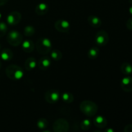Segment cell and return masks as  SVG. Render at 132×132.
Instances as JSON below:
<instances>
[{
  "instance_id": "ffe728a7",
  "label": "cell",
  "mask_w": 132,
  "mask_h": 132,
  "mask_svg": "<svg viewBox=\"0 0 132 132\" xmlns=\"http://www.w3.org/2000/svg\"><path fill=\"white\" fill-rule=\"evenodd\" d=\"M99 55V50L97 47L93 46L90 48L88 50L87 53V55L89 59H95L98 57Z\"/></svg>"
},
{
  "instance_id": "44dd1931",
  "label": "cell",
  "mask_w": 132,
  "mask_h": 132,
  "mask_svg": "<svg viewBox=\"0 0 132 132\" xmlns=\"http://www.w3.org/2000/svg\"><path fill=\"white\" fill-rule=\"evenodd\" d=\"M50 57L52 60L55 61H59L61 60L63 58V54L60 50H57V49H54V50H52L50 52Z\"/></svg>"
},
{
  "instance_id": "7a4b0ae2",
  "label": "cell",
  "mask_w": 132,
  "mask_h": 132,
  "mask_svg": "<svg viewBox=\"0 0 132 132\" xmlns=\"http://www.w3.org/2000/svg\"><path fill=\"white\" fill-rule=\"evenodd\" d=\"M79 108L81 112L88 117H94L98 110V106L96 103L89 100H85L81 102L80 103Z\"/></svg>"
},
{
  "instance_id": "f1b7e54d",
  "label": "cell",
  "mask_w": 132,
  "mask_h": 132,
  "mask_svg": "<svg viewBox=\"0 0 132 132\" xmlns=\"http://www.w3.org/2000/svg\"><path fill=\"white\" fill-rule=\"evenodd\" d=\"M105 131H106V132H113V131H114V130H113V129L109 128V129H107V130H106Z\"/></svg>"
},
{
  "instance_id": "3957f363",
  "label": "cell",
  "mask_w": 132,
  "mask_h": 132,
  "mask_svg": "<svg viewBox=\"0 0 132 132\" xmlns=\"http://www.w3.org/2000/svg\"><path fill=\"white\" fill-rule=\"evenodd\" d=\"M36 48L37 52L42 55H46L50 53L52 48L51 41L46 37H41L37 41Z\"/></svg>"
},
{
  "instance_id": "5bb4252c",
  "label": "cell",
  "mask_w": 132,
  "mask_h": 132,
  "mask_svg": "<svg viewBox=\"0 0 132 132\" xmlns=\"http://www.w3.org/2000/svg\"><path fill=\"white\" fill-rule=\"evenodd\" d=\"M88 23L93 28H99L101 26L102 21L99 17L95 15H90L88 18Z\"/></svg>"
},
{
  "instance_id": "7402d4cb",
  "label": "cell",
  "mask_w": 132,
  "mask_h": 132,
  "mask_svg": "<svg viewBox=\"0 0 132 132\" xmlns=\"http://www.w3.org/2000/svg\"><path fill=\"white\" fill-rule=\"evenodd\" d=\"M35 32H36V30H35L34 27H33L32 26L28 25L26 26L24 28V34L27 37H30V36H34Z\"/></svg>"
},
{
  "instance_id": "e0dca14e",
  "label": "cell",
  "mask_w": 132,
  "mask_h": 132,
  "mask_svg": "<svg viewBox=\"0 0 132 132\" xmlns=\"http://www.w3.org/2000/svg\"><path fill=\"white\" fill-rule=\"evenodd\" d=\"M0 56H1L2 60L5 61H9L12 60L13 56H14V54L11 50L9 48H5L1 50Z\"/></svg>"
},
{
  "instance_id": "836d02e7",
  "label": "cell",
  "mask_w": 132,
  "mask_h": 132,
  "mask_svg": "<svg viewBox=\"0 0 132 132\" xmlns=\"http://www.w3.org/2000/svg\"><path fill=\"white\" fill-rule=\"evenodd\" d=\"M1 50V44H0V51Z\"/></svg>"
},
{
  "instance_id": "ba28073f",
  "label": "cell",
  "mask_w": 132,
  "mask_h": 132,
  "mask_svg": "<svg viewBox=\"0 0 132 132\" xmlns=\"http://www.w3.org/2000/svg\"><path fill=\"white\" fill-rule=\"evenodd\" d=\"M54 27L58 32L62 33H67L70 30L71 26L69 21L65 19H58L54 24Z\"/></svg>"
},
{
  "instance_id": "484cf974",
  "label": "cell",
  "mask_w": 132,
  "mask_h": 132,
  "mask_svg": "<svg viewBox=\"0 0 132 132\" xmlns=\"http://www.w3.org/2000/svg\"><path fill=\"white\" fill-rule=\"evenodd\" d=\"M126 27L130 30H132V18L128 19L126 22Z\"/></svg>"
},
{
  "instance_id": "30bf717a",
  "label": "cell",
  "mask_w": 132,
  "mask_h": 132,
  "mask_svg": "<svg viewBox=\"0 0 132 132\" xmlns=\"http://www.w3.org/2000/svg\"><path fill=\"white\" fill-rule=\"evenodd\" d=\"M121 87L122 90L126 92L132 91V77L130 76L125 77L121 82Z\"/></svg>"
},
{
  "instance_id": "4316f807",
  "label": "cell",
  "mask_w": 132,
  "mask_h": 132,
  "mask_svg": "<svg viewBox=\"0 0 132 132\" xmlns=\"http://www.w3.org/2000/svg\"><path fill=\"white\" fill-rule=\"evenodd\" d=\"M125 132H132V125H128L124 128Z\"/></svg>"
},
{
  "instance_id": "9c48e42d",
  "label": "cell",
  "mask_w": 132,
  "mask_h": 132,
  "mask_svg": "<svg viewBox=\"0 0 132 132\" xmlns=\"http://www.w3.org/2000/svg\"><path fill=\"white\" fill-rule=\"evenodd\" d=\"M21 18L22 16L20 12L18 11H13L6 17V22L9 25H16L21 21Z\"/></svg>"
},
{
  "instance_id": "f546056e",
  "label": "cell",
  "mask_w": 132,
  "mask_h": 132,
  "mask_svg": "<svg viewBox=\"0 0 132 132\" xmlns=\"http://www.w3.org/2000/svg\"><path fill=\"white\" fill-rule=\"evenodd\" d=\"M129 12H130V14H131V15H132V6L129 8Z\"/></svg>"
},
{
  "instance_id": "6da1fadb",
  "label": "cell",
  "mask_w": 132,
  "mask_h": 132,
  "mask_svg": "<svg viewBox=\"0 0 132 132\" xmlns=\"http://www.w3.org/2000/svg\"><path fill=\"white\" fill-rule=\"evenodd\" d=\"M6 76L12 81H19L23 77L24 72L23 68L16 64H10L5 70Z\"/></svg>"
},
{
  "instance_id": "8992f818",
  "label": "cell",
  "mask_w": 132,
  "mask_h": 132,
  "mask_svg": "<svg viewBox=\"0 0 132 132\" xmlns=\"http://www.w3.org/2000/svg\"><path fill=\"white\" fill-rule=\"evenodd\" d=\"M53 130L56 132H67L69 130V123L64 119H58L53 124Z\"/></svg>"
},
{
  "instance_id": "1f68e13d",
  "label": "cell",
  "mask_w": 132,
  "mask_h": 132,
  "mask_svg": "<svg viewBox=\"0 0 132 132\" xmlns=\"http://www.w3.org/2000/svg\"><path fill=\"white\" fill-rule=\"evenodd\" d=\"M129 2H130V3L132 4V0H129Z\"/></svg>"
},
{
  "instance_id": "ac0fdd59",
  "label": "cell",
  "mask_w": 132,
  "mask_h": 132,
  "mask_svg": "<svg viewBox=\"0 0 132 132\" xmlns=\"http://www.w3.org/2000/svg\"><path fill=\"white\" fill-rule=\"evenodd\" d=\"M61 99L64 103L70 104L74 101V96L72 93L66 92L61 95Z\"/></svg>"
},
{
  "instance_id": "4dcf8cb0",
  "label": "cell",
  "mask_w": 132,
  "mask_h": 132,
  "mask_svg": "<svg viewBox=\"0 0 132 132\" xmlns=\"http://www.w3.org/2000/svg\"><path fill=\"white\" fill-rule=\"evenodd\" d=\"M1 18H2V14H1V13L0 12V20H1Z\"/></svg>"
},
{
  "instance_id": "d4e9b609",
  "label": "cell",
  "mask_w": 132,
  "mask_h": 132,
  "mask_svg": "<svg viewBox=\"0 0 132 132\" xmlns=\"http://www.w3.org/2000/svg\"><path fill=\"white\" fill-rule=\"evenodd\" d=\"M8 30V26L4 22H0V37H2L6 34Z\"/></svg>"
},
{
  "instance_id": "83f0119b",
  "label": "cell",
  "mask_w": 132,
  "mask_h": 132,
  "mask_svg": "<svg viewBox=\"0 0 132 132\" xmlns=\"http://www.w3.org/2000/svg\"><path fill=\"white\" fill-rule=\"evenodd\" d=\"M8 1L9 0H0V6H3V5H5L8 2Z\"/></svg>"
},
{
  "instance_id": "8fae6325",
  "label": "cell",
  "mask_w": 132,
  "mask_h": 132,
  "mask_svg": "<svg viewBox=\"0 0 132 132\" xmlns=\"http://www.w3.org/2000/svg\"><path fill=\"white\" fill-rule=\"evenodd\" d=\"M37 65L41 70H46L51 65V59L47 56L42 57L39 60Z\"/></svg>"
},
{
  "instance_id": "5b68a950",
  "label": "cell",
  "mask_w": 132,
  "mask_h": 132,
  "mask_svg": "<svg viewBox=\"0 0 132 132\" xmlns=\"http://www.w3.org/2000/svg\"><path fill=\"white\" fill-rule=\"evenodd\" d=\"M61 93L58 90L50 89L45 94V99L50 104H55L61 99Z\"/></svg>"
},
{
  "instance_id": "cb8c5ba5",
  "label": "cell",
  "mask_w": 132,
  "mask_h": 132,
  "mask_svg": "<svg viewBox=\"0 0 132 132\" xmlns=\"http://www.w3.org/2000/svg\"><path fill=\"white\" fill-rule=\"evenodd\" d=\"M92 122L88 119H85L82 120V122H81V128L84 131H87L91 128Z\"/></svg>"
},
{
  "instance_id": "9a60e30c",
  "label": "cell",
  "mask_w": 132,
  "mask_h": 132,
  "mask_svg": "<svg viewBox=\"0 0 132 132\" xmlns=\"http://www.w3.org/2000/svg\"><path fill=\"white\" fill-rule=\"evenodd\" d=\"M94 124L98 128H104L107 125V119L103 116H98L94 118Z\"/></svg>"
},
{
  "instance_id": "d6986e66",
  "label": "cell",
  "mask_w": 132,
  "mask_h": 132,
  "mask_svg": "<svg viewBox=\"0 0 132 132\" xmlns=\"http://www.w3.org/2000/svg\"><path fill=\"white\" fill-rule=\"evenodd\" d=\"M121 70L123 74L129 76L132 73V65L127 62L123 63L121 66Z\"/></svg>"
},
{
  "instance_id": "4fadbf2b",
  "label": "cell",
  "mask_w": 132,
  "mask_h": 132,
  "mask_svg": "<svg viewBox=\"0 0 132 132\" xmlns=\"http://www.w3.org/2000/svg\"><path fill=\"white\" fill-rule=\"evenodd\" d=\"M22 49L26 53H30L34 51L35 45L31 40L26 39L22 41Z\"/></svg>"
},
{
  "instance_id": "277c9868",
  "label": "cell",
  "mask_w": 132,
  "mask_h": 132,
  "mask_svg": "<svg viewBox=\"0 0 132 132\" xmlns=\"http://www.w3.org/2000/svg\"><path fill=\"white\" fill-rule=\"evenodd\" d=\"M7 42L12 46H18L23 41V36L16 30H11L6 37Z\"/></svg>"
},
{
  "instance_id": "d6a6232c",
  "label": "cell",
  "mask_w": 132,
  "mask_h": 132,
  "mask_svg": "<svg viewBox=\"0 0 132 132\" xmlns=\"http://www.w3.org/2000/svg\"><path fill=\"white\" fill-rule=\"evenodd\" d=\"M1 61H0V69H1Z\"/></svg>"
},
{
  "instance_id": "52a82bcc",
  "label": "cell",
  "mask_w": 132,
  "mask_h": 132,
  "mask_svg": "<svg viewBox=\"0 0 132 132\" xmlns=\"http://www.w3.org/2000/svg\"><path fill=\"white\" fill-rule=\"evenodd\" d=\"M108 41H109V36L106 31L100 30L95 35V42L99 46H105L108 44Z\"/></svg>"
},
{
  "instance_id": "603a6c76",
  "label": "cell",
  "mask_w": 132,
  "mask_h": 132,
  "mask_svg": "<svg viewBox=\"0 0 132 132\" xmlns=\"http://www.w3.org/2000/svg\"><path fill=\"white\" fill-rule=\"evenodd\" d=\"M48 125V122L45 118H40L37 122V127L40 130L46 128Z\"/></svg>"
},
{
  "instance_id": "7c38bea8",
  "label": "cell",
  "mask_w": 132,
  "mask_h": 132,
  "mask_svg": "<svg viewBox=\"0 0 132 132\" xmlns=\"http://www.w3.org/2000/svg\"><path fill=\"white\" fill-rule=\"evenodd\" d=\"M49 10V6L45 3H40L36 6L35 12L39 15H43L47 14Z\"/></svg>"
},
{
  "instance_id": "2e32d148",
  "label": "cell",
  "mask_w": 132,
  "mask_h": 132,
  "mask_svg": "<svg viewBox=\"0 0 132 132\" xmlns=\"http://www.w3.org/2000/svg\"><path fill=\"white\" fill-rule=\"evenodd\" d=\"M37 65L36 59L34 57H28L24 62V67L27 71H32Z\"/></svg>"
}]
</instances>
